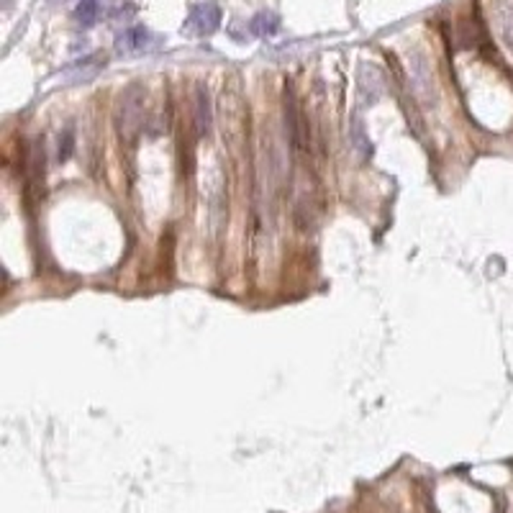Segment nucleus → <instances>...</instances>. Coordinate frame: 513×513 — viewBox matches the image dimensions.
<instances>
[{
    "label": "nucleus",
    "mask_w": 513,
    "mask_h": 513,
    "mask_svg": "<svg viewBox=\"0 0 513 513\" xmlns=\"http://www.w3.org/2000/svg\"><path fill=\"white\" fill-rule=\"evenodd\" d=\"M147 90L141 83H131L123 87V92L116 100V111H113V121H116V131H119L121 141L134 144L144 131V113H147Z\"/></svg>",
    "instance_id": "f257e3e1"
},
{
    "label": "nucleus",
    "mask_w": 513,
    "mask_h": 513,
    "mask_svg": "<svg viewBox=\"0 0 513 513\" xmlns=\"http://www.w3.org/2000/svg\"><path fill=\"white\" fill-rule=\"evenodd\" d=\"M406 72H408V85H411L414 98L423 108H436V103H439V87H436V78H434V70H431L429 56L418 49H411L408 52Z\"/></svg>",
    "instance_id": "f03ea898"
},
{
    "label": "nucleus",
    "mask_w": 513,
    "mask_h": 513,
    "mask_svg": "<svg viewBox=\"0 0 513 513\" xmlns=\"http://www.w3.org/2000/svg\"><path fill=\"white\" fill-rule=\"evenodd\" d=\"M385 92V80L378 64L362 62L357 72V106L359 108H373Z\"/></svg>",
    "instance_id": "7ed1b4c3"
},
{
    "label": "nucleus",
    "mask_w": 513,
    "mask_h": 513,
    "mask_svg": "<svg viewBox=\"0 0 513 513\" xmlns=\"http://www.w3.org/2000/svg\"><path fill=\"white\" fill-rule=\"evenodd\" d=\"M285 123H288V141L290 147L296 149V152H303L306 149V134H308V128H306V119H303L301 108L296 103V95L293 90H285Z\"/></svg>",
    "instance_id": "20e7f679"
},
{
    "label": "nucleus",
    "mask_w": 513,
    "mask_h": 513,
    "mask_svg": "<svg viewBox=\"0 0 513 513\" xmlns=\"http://www.w3.org/2000/svg\"><path fill=\"white\" fill-rule=\"evenodd\" d=\"M221 26V8L213 0H205L200 6H195L188 16V28L198 36H208Z\"/></svg>",
    "instance_id": "39448f33"
},
{
    "label": "nucleus",
    "mask_w": 513,
    "mask_h": 513,
    "mask_svg": "<svg viewBox=\"0 0 513 513\" xmlns=\"http://www.w3.org/2000/svg\"><path fill=\"white\" fill-rule=\"evenodd\" d=\"M493 21L498 28L500 42L506 44L508 49H513V0H495Z\"/></svg>",
    "instance_id": "423d86ee"
},
{
    "label": "nucleus",
    "mask_w": 513,
    "mask_h": 513,
    "mask_svg": "<svg viewBox=\"0 0 513 513\" xmlns=\"http://www.w3.org/2000/svg\"><path fill=\"white\" fill-rule=\"evenodd\" d=\"M213 123V108H211V95H208V87L205 85H198L195 87V131L198 136H205L211 131Z\"/></svg>",
    "instance_id": "0eeeda50"
},
{
    "label": "nucleus",
    "mask_w": 513,
    "mask_h": 513,
    "mask_svg": "<svg viewBox=\"0 0 513 513\" xmlns=\"http://www.w3.org/2000/svg\"><path fill=\"white\" fill-rule=\"evenodd\" d=\"M149 44V31L144 26H131L119 36L121 52H141Z\"/></svg>",
    "instance_id": "6e6552de"
},
{
    "label": "nucleus",
    "mask_w": 513,
    "mask_h": 513,
    "mask_svg": "<svg viewBox=\"0 0 513 513\" xmlns=\"http://www.w3.org/2000/svg\"><path fill=\"white\" fill-rule=\"evenodd\" d=\"M349 141H351V147L357 149V155L362 157V159H367V157L373 155V141H370V136H367V131H365V123L359 119L351 121Z\"/></svg>",
    "instance_id": "1a4fd4ad"
},
{
    "label": "nucleus",
    "mask_w": 513,
    "mask_h": 513,
    "mask_svg": "<svg viewBox=\"0 0 513 513\" xmlns=\"http://www.w3.org/2000/svg\"><path fill=\"white\" fill-rule=\"evenodd\" d=\"M277 26H280V21H277V16L274 13H257L249 21V31H252L254 36H272L274 31H277Z\"/></svg>",
    "instance_id": "9d476101"
},
{
    "label": "nucleus",
    "mask_w": 513,
    "mask_h": 513,
    "mask_svg": "<svg viewBox=\"0 0 513 513\" xmlns=\"http://www.w3.org/2000/svg\"><path fill=\"white\" fill-rule=\"evenodd\" d=\"M75 18L80 26H92L98 18V0H80L75 8Z\"/></svg>",
    "instance_id": "9b49d317"
},
{
    "label": "nucleus",
    "mask_w": 513,
    "mask_h": 513,
    "mask_svg": "<svg viewBox=\"0 0 513 513\" xmlns=\"http://www.w3.org/2000/svg\"><path fill=\"white\" fill-rule=\"evenodd\" d=\"M72 155V128H67V131H64V141L59 139V162H64V159H67V157Z\"/></svg>",
    "instance_id": "f8f14e48"
}]
</instances>
